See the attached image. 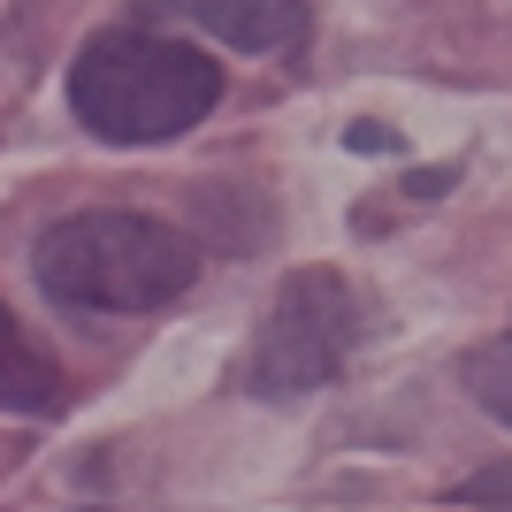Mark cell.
Returning a JSON list of instances; mask_svg holds the SVG:
<instances>
[{
    "label": "cell",
    "instance_id": "7a4b0ae2",
    "mask_svg": "<svg viewBox=\"0 0 512 512\" xmlns=\"http://www.w3.org/2000/svg\"><path fill=\"white\" fill-rule=\"evenodd\" d=\"M46 299L62 306H92V314H153L169 306L184 283L199 276V245L153 214L130 207H85L62 214L31 253Z\"/></svg>",
    "mask_w": 512,
    "mask_h": 512
},
{
    "label": "cell",
    "instance_id": "5b68a950",
    "mask_svg": "<svg viewBox=\"0 0 512 512\" xmlns=\"http://www.w3.org/2000/svg\"><path fill=\"white\" fill-rule=\"evenodd\" d=\"M62 406V367L8 306H0V413H54Z\"/></svg>",
    "mask_w": 512,
    "mask_h": 512
},
{
    "label": "cell",
    "instance_id": "52a82bcc",
    "mask_svg": "<svg viewBox=\"0 0 512 512\" xmlns=\"http://www.w3.org/2000/svg\"><path fill=\"white\" fill-rule=\"evenodd\" d=\"M444 505H512V474L497 467V474H482V482H459Z\"/></svg>",
    "mask_w": 512,
    "mask_h": 512
},
{
    "label": "cell",
    "instance_id": "3957f363",
    "mask_svg": "<svg viewBox=\"0 0 512 512\" xmlns=\"http://www.w3.org/2000/svg\"><path fill=\"white\" fill-rule=\"evenodd\" d=\"M360 344V299L337 268H291L253 337V367H245V390L253 398H299L321 390L352 360Z\"/></svg>",
    "mask_w": 512,
    "mask_h": 512
},
{
    "label": "cell",
    "instance_id": "277c9868",
    "mask_svg": "<svg viewBox=\"0 0 512 512\" xmlns=\"http://www.w3.org/2000/svg\"><path fill=\"white\" fill-rule=\"evenodd\" d=\"M146 23H184L237 54H291L306 39V0H138Z\"/></svg>",
    "mask_w": 512,
    "mask_h": 512
},
{
    "label": "cell",
    "instance_id": "6da1fadb",
    "mask_svg": "<svg viewBox=\"0 0 512 512\" xmlns=\"http://www.w3.org/2000/svg\"><path fill=\"white\" fill-rule=\"evenodd\" d=\"M214 100H222V62L192 39L146 31V16L85 39V54L69 62V107L107 146H169Z\"/></svg>",
    "mask_w": 512,
    "mask_h": 512
},
{
    "label": "cell",
    "instance_id": "8992f818",
    "mask_svg": "<svg viewBox=\"0 0 512 512\" xmlns=\"http://www.w3.org/2000/svg\"><path fill=\"white\" fill-rule=\"evenodd\" d=\"M467 398L490 413V421L512 428V329L490 337L482 352H467Z\"/></svg>",
    "mask_w": 512,
    "mask_h": 512
}]
</instances>
